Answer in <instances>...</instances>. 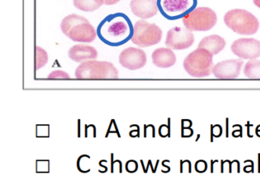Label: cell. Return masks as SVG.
Wrapping results in <instances>:
<instances>
[{
    "label": "cell",
    "instance_id": "obj_11",
    "mask_svg": "<svg viewBox=\"0 0 260 190\" xmlns=\"http://www.w3.org/2000/svg\"><path fill=\"white\" fill-rule=\"evenodd\" d=\"M243 65L241 59L224 60L214 66L212 73L218 79H235L240 75Z\"/></svg>",
    "mask_w": 260,
    "mask_h": 190
},
{
    "label": "cell",
    "instance_id": "obj_4",
    "mask_svg": "<svg viewBox=\"0 0 260 190\" xmlns=\"http://www.w3.org/2000/svg\"><path fill=\"white\" fill-rule=\"evenodd\" d=\"M75 76L80 80L118 79V71L110 62L89 60L81 64L76 70Z\"/></svg>",
    "mask_w": 260,
    "mask_h": 190
},
{
    "label": "cell",
    "instance_id": "obj_1",
    "mask_svg": "<svg viewBox=\"0 0 260 190\" xmlns=\"http://www.w3.org/2000/svg\"><path fill=\"white\" fill-rule=\"evenodd\" d=\"M134 25L124 13H115L105 18L97 28L102 42L110 46H121L131 40Z\"/></svg>",
    "mask_w": 260,
    "mask_h": 190
},
{
    "label": "cell",
    "instance_id": "obj_9",
    "mask_svg": "<svg viewBox=\"0 0 260 190\" xmlns=\"http://www.w3.org/2000/svg\"><path fill=\"white\" fill-rule=\"evenodd\" d=\"M119 63L123 68L130 71L141 69L147 64V55L141 48H126L119 55Z\"/></svg>",
    "mask_w": 260,
    "mask_h": 190
},
{
    "label": "cell",
    "instance_id": "obj_20",
    "mask_svg": "<svg viewBox=\"0 0 260 190\" xmlns=\"http://www.w3.org/2000/svg\"><path fill=\"white\" fill-rule=\"evenodd\" d=\"M48 79H69L70 75L68 73L62 71H55L48 75Z\"/></svg>",
    "mask_w": 260,
    "mask_h": 190
},
{
    "label": "cell",
    "instance_id": "obj_15",
    "mask_svg": "<svg viewBox=\"0 0 260 190\" xmlns=\"http://www.w3.org/2000/svg\"><path fill=\"white\" fill-rule=\"evenodd\" d=\"M153 65L159 68H169L176 64V57L170 48H159L152 54Z\"/></svg>",
    "mask_w": 260,
    "mask_h": 190
},
{
    "label": "cell",
    "instance_id": "obj_7",
    "mask_svg": "<svg viewBox=\"0 0 260 190\" xmlns=\"http://www.w3.org/2000/svg\"><path fill=\"white\" fill-rule=\"evenodd\" d=\"M162 37L160 28L145 20H139L134 25L132 41L140 48H147L157 45Z\"/></svg>",
    "mask_w": 260,
    "mask_h": 190
},
{
    "label": "cell",
    "instance_id": "obj_5",
    "mask_svg": "<svg viewBox=\"0 0 260 190\" xmlns=\"http://www.w3.org/2000/svg\"><path fill=\"white\" fill-rule=\"evenodd\" d=\"M184 69L193 77H205L212 72L213 55L203 48H198L190 53L183 63Z\"/></svg>",
    "mask_w": 260,
    "mask_h": 190
},
{
    "label": "cell",
    "instance_id": "obj_13",
    "mask_svg": "<svg viewBox=\"0 0 260 190\" xmlns=\"http://www.w3.org/2000/svg\"><path fill=\"white\" fill-rule=\"evenodd\" d=\"M68 55L74 61L83 64L96 59L98 57V51L90 45L80 44L73 46L69 50Z\"/></svg>",
    "mask_w": 260,
    "mask_h": 190
},
{
    "label": "cell",
    "instance_id": "obj_19",
    "mask_svg": "<svg viewBox=\"0 0 260 190\" xmlns=\"http://www.w3.org/2000/svg\"><path fill=\"white\" fill-rule=\"evenodd\" d=\"M36 59H35V67H36V71H39L41 68H44L45 65L48 64V55L45 49L41 48V47L36 46Z\"/></svg>",
    "mask_w": 260,
    "mask_h": 190
},
{
    "label": "cell",
    "instance_id": "obj_10",
    "mask_svg": "<svg viewBox=\"0 0 260 190\" xmlns=\"http://www.w3.org/2000/svg\"><path fill=\"white\" fill-rule=\"evenodd\" d=\"M231 51L242 59L253 60L260 57V42L253 39H240L231 45Z\"/></svg>",
    "mask_w": 260,
    "mask_h": 190
},
{
    "label": "cell",
    "instance_id": "obj_2",
    "mask_svg": "<svg viewBox=\"0 0 260 190\" xmlns=\"http://www.w3.org/2000/svg\"><path fill=\"white\" fill-rule=\"evenodd\" d=\"M60 28L67 37L80 43H91L97 36V31L89 20L77 14L65 17L60 24Z\"/></svg>",
    "mask_w": 260,
    "mask_h": 190
},
{
    "label": "cell",
    "instance_id": "obj_16",
    "mask_svg": "<svg viewBox=\"0 0 260 190\" xmlns=\"http://www.w3.org/2000/svg\"><path fill=\"white\" fill-rule=\"evenodd\" d=\"M225 46H226V42L223 38L213 35V36L204 38L199 43L198 48H203L209 51L212 55H216L223 51Z\"/></svg>",
    "mask_w": 260,
    "mask_h": 190
},
{
    "label": "cell",
    "instance_id": "obj_14",
    "mask_svg": "<svg viewBox=\"0 0 260 190\" xmlns=\"http://www.w3.org/2000/svg\"><path fill=\"white\" fill-rule=\"evenodd\" d=\"M159 7L164 16L174 17L185 13L189 8V0H159Z\"/></svg>",
    "mask_w": 260,
    "mask_h": 190
},
{
    "label": "cell",
    "instance_id": "obj_21",
    "mask_svg": "<svg viewBox=\"0 0 260 190\" xmlns=\"http://www.w3.org/2000/svg\"><path fill=\"white\" fill-rule=\"evenodd\" d=\"M119 1L121 0H104V4L107 6H112L118 4Z\"/></svg>",
    "mask_w": 260,
    "mask_h": 190
},
{
    "label": "cell",
    "instance_id": "obj_8",
    "mask_svg": "<svg viewBox=\"0 0 260 190\" xmlns=\"http://www.w3.org/2000/svg\"><path fill=\"white\" fill-rule=\"evenodd\" d=\"M194 42L191 31L181 27H174L167 33L166 45L170 49L185 50L190 48Z\"/></svg>",
    "mask_w": 260,
    "mask_h": 190
},
{
    "label": "cell",
    "instance_id": "obj_17",
    "mask_svg": "<svg viewBox=\"0 0 260 190\" xmlns=\"http://www.w3.org/2000/svg\"><path fill=\"white\" fill-rule=\"evenodd\" d=\"M74 7L83 12L95 11L104 4V0H74Z\"/></svg>",
    "mask_w": 260,
    "mask_h": 190
},
{
    "label": "cell",
    "instance_id": "obj_22",
    "mask_svg": "<svg viewBox=\"0 0 260 190\" xmlns=\"http://www.w3.org/2000/svg\"><path fill=\"white\" fill-rule=\"evenodd\" d=\"M253 3L257 7L260 8V0H253Z\"/></svg>",
    "mask_w": 260,
    "mask_h": 190
},
{
    "label": "cell",
    "instance_id": "obj_6",
    "mask_svg": "<svg viewBox=\"0 0 260 190\" xmlns=\"http://www.w3.org/2000/svg\"><path fill=\"white\" fill-rule=\"evenodd\" d=\"M217 15L208 7H198L184 16V25L192 31H207L217 23Z\"/></svg>",
    "mask_w": 260,
    "mask_h": 190
},
{
    "label": "cell",
    "instance_id": "obj_12",
    "mask_svg": "<svg viewBox=\"0 0 260 190\" xmlns=\"http://www.w3.org/2000/svg\"><path fill=\"white\" fill-rule=\"evenodd\" d=\"M157 0H132L130 7L132 13L141 19H150L158 13Z\"/></svg>",
    "mask_w": 260,
    "mask_h": 190
},
{
    "label": "cell",
    "instance_id": "obj_18",
    "mask_svg": "<svg viewBox=\"0 0 260 190\" xmlns=\"http://www.w3.org/2000/svg\"><path fill=\"white\" fill-rule=\"evenodd\" d=\"M244 74L249 79L260 80V60H250L244 68Z\"/></svg>",
    "mask_w": 260,
    "mask_h": 190
},
{
    "label": "cell",
    "instance_id": "obj_3",
    "mask_svg": "<svg viewBox=\"0 0 260 190\" xmlns=\"http://www.w3.org/2000/svg\"><path fill=\"white\" fill-rule=\"evenodd\" d=\"M224 22L233 31L242 36H252L259 28V22L255 16L239 9L228 12L224 16Z\"/></svg>",
    "mask_w": 260,
    "mask_h": 190
}]
</instances>
